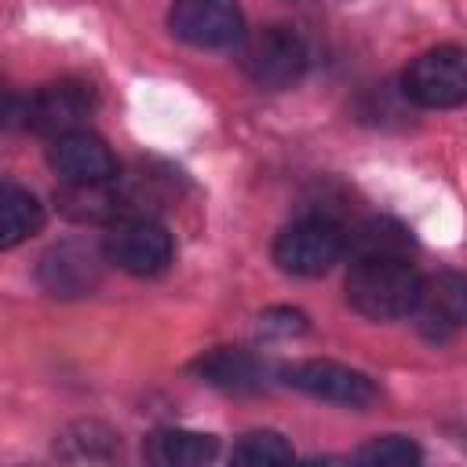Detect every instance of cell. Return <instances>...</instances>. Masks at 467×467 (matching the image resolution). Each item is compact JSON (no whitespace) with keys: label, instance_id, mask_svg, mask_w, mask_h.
<instances>
[{"label":"cell","instance_id":"cell-1","mask_svg":"<svg viewBox=\"0 0 467 467\" xmlns=\"http://www.w3.org/2000/svg\"><path fill=\"white\" fill-rule=\"evenodd\" d=\"M420 285V270L398 252L358 255L347 274V303L372 321H394L412 314Z\"/></svg>","mask_w":467,"mask_h":467},{"label":"cell","instance_id":"cell-2","mask_svg":"<svg viewBox=\"0 0 467 467\" xmlns=\"http://www.w3.org/2000/svg\"><path fill=\"white\" fill-rule=\"evenodd\" d=\"M343 252H347L343 226L332 219H317V215L285 226L274 241V263L296 277H317L332 270V263H339Z\"/></svg>","mask_w":467,"mask_h":467},{"label":"cell","instance_id":"cell-3","mask_svg":"<svg viewBox=\"0 0 467 467\" xmlns=\"http://www.w3.org/2000/svg\"><path fill=\"white\" fill-rule=\"evenodd\" d=\"M241 69L266 91L292 88L306 73V44L288 26H266L241 47Z\"/></svg>","mask_w":467,"mask_h":467},{"label":"cell","instance_id":"cell-4","mask_svg":"<svg viewBox=\"0 0 467 467\" xmlns=\"http://www.w3.org/2000/svg\"><path fill=\"white\" fill-rule=\"evenodd\" d=\"M405 99L423 109H452L467 99V58L456 44H441L423 51L401 80Z\"/></svg>","mask_w":467,"mask_h":467},{"label":"cell","instance_id":"cell-5","mask_svg":"<svg viewBox=\"0 0 467 467\" xmlns=\"http://www.w3.org/2000/svg\"><path fill=\"white\" fill-rule=\"evenodd\" d=\"M106 263H113L124 274L135 277H153L161 270H168L171 255H175V241L171 234L153 223V219H120L102 244Z\"/></svg>","mask_w":467,"mask_h":467},{"label":"cell","instance_id":"cell-6","mask_svg":"<svg viewBox=\"0 0 467 467\" xmlns=\"http://www.w3.org/2000/svg\"><path fill=\"white\" fill-rule=\"evenodd\" d=\"M95 102L80 80H55L22 99V128L36 135H66L88 124Z\"/></svg>","mask_w":467,"mask_h":467},{"label":"cell","instance_id":"cell-7","mask_svg":"<svg viewBox=\"0 0 467 467\" xmlns=\"http://www.w3.org/2000/svg\"><path fill=\"white\" fill-rule=\"evenodd\" d=\"M168 26L193 47H234L244 36V15L234 0H175Z\"/></svg>","mask_w":467,"mask_h":467},{"label":"cell","instance_id":"cell-8","mask_svg":"<svg viewBox=\"0 0 467 467\" xmlns=\"http://www.w3.org/2000/svg\"><path fill=\"white\" fill-rule=\"evenodd\" d=\"M47 164L66 186H95V182L117 179V157L88 128L55 135L47 146Z\"/></svg>","mask_w":467,"mask_h":467},{"label":"cell","instance_id":"cell-9","mask_svg":"<svg viewBox=\"0 0 467 467\" xmlns=\"http://www.w3.org/2000/svg\"><path fill=\"white\" fill-rule=\"evenodd\" d=\"M285 383H292L296 390L332 401V405H350V409H365L376 401V383L347 365L336 361H299L292 368H285Z\"/></svg>","mask_w":467,"mask_h":467},{"label":"cell","instance_id":"cell-10","mask_svg":"<svg viewBox=\"0 0 467 467\" xmlns=\"http://www.w3.org/2000/svg\"><path fill=\"white\" fill-rule=\"evenodd\" d=\"M412 314L427 339L441 343V339L456 336L467 321V281L456 270H441L438 277L420 285Z\"/></svg>","mask_w":467,"mask_h":467},{"label":"cell","instance_id":"cell-11","mask_svg":"<svg viewBox=\"0 0 467 467\" xmlns=\"http://www.w3.org/2000/svg\"><path fill=\"white\" fill-rule=\"evenodd\" d=\"M40 281L51 296H84L99 281V252L84 244H58L44 255Z\"/></svg>","mask_w":467,"mask_h":467},{"label":"cell","instance_id":"cell-12","mask_svg":"<svg viewBox=\"0 0 467 467\" xmlns=\"http://www.w3.org/2000/svg\"><path fill=\"white\" fill-rule=\"evenodd\" d=\"M193 372L204 383L223 387V390H237V394L266 387V365L248 350H230V347L208 350L204 358L193 361Z\"/></svg>","mask_w":467,"mask_h":467},{"label":"cell","instance_id":"cell-13","mask_svg":"<svg viewBox=\"0 0 467 467\" xmlns=\"http://www.w3.org/2000/svg\"><path fill=\"white\" fill-rule=\"evenodd\" d=\"M142 452L157 467H201V463L215 460L219 441L212 434H201V431L164 427V431H153L146 438V449Z\"/></svg>","mask_w":467,"mask_h":467},{"label":"cell","instance_id":"cell-14","mask_svg":"<svg viewBox=\"0 0 467 467\" xmlns=\"http://www.w3.org/2000/svg\"><path fill=\"white\" fill-rule=\"evenodd\" d=\"M44 226V204L18 182L0 179V252L29 241Z\"/></svg>","mask_w":467,"mask_h":467},{"label":"cell","instance_id":"cell-15","mask_svg":"<svg viewBox=\"0 0 467 467\" xmlns=\"http://www.w3.org/2000/svg\"><path fill=\"white\" fill-rule=\"evenodd\" d=\"M358 463H368V467H412L423 460V452L416 449V441L401 438V434H387V438H372L368 445H361L354 452Z\"/></svg>","mask_w":467,"mask_h":467},{"label":"cell","instance_id":"cell-16","mask_svg":"<svg viewBox=\"0 0 467 467\" xmlns=\"http://www.w3.org/2000/svg\"><path fill=\"white\" fill-rule=\"evenodd\" d=\"M234 460L237 463H288L292 445L277 431H252L234 445Z\"/></svg>","mask_w":467,"mask_h":467},{"label":"cell","instance_id":"cell-17","mask_svg":"<svg viewBox=\"0 0 467 467\" xmlns=\"http://www.w3.org/2000/svg\"><path fill=\"white\" fill-rule=\"evenodd\" d=\"M259 328L266 332V336H299V332H306V314H299V310H292V306H277V310H266L263 317H259Z\"/></svg>","mask_w":467,"mask_h":467},{"label":"cell","instance_id":"cell-18","mask_svg":"<svg viewBox=\"0 0 467 467\" xmlns=\"http://www.w3.org/2000/svg\"><path fill=\"white\" fill-rule=\"evenodd\" d=\"M22 99L18 91H11L4 80H0V128H22Z\"/></svg>","mask_w":467,"mask_h":467}]
</instances>
